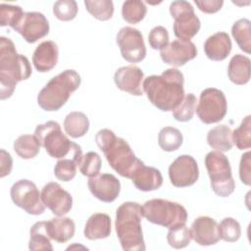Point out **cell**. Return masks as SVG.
Listing matches in <instances>:
<instances>
[{
  "mask_svg": "<svg viewBox=\"0 0 251 251\" xmlns=\"http://www.w3.org/2000/svg\"><path fill=\"white\" fill-rule=\"evenodd\" d=\"M184 76L177 69H168L161 75L144 78L142 89L148 100L163 112L173 111L184 97Z\"/></svg>",
  "mask_w": 251,
  "mask_h": 251,
  "instance_id": "1",
  "label": "cell"
},
{
  "mask_svg": "<svg viewBox=\"0 0 251 251\" xmlns=\"http://www.w3.org/2000/svg\"><path fill=\"white\" fill-rule=\"evenodd\" d=\"M31 75L28 59L19 54L14 42L5 36L0 37V99L10 98L18 82Z\"/></svg>",
  "mask_w": 251,
  "mask_h": 251,
  "instance_id": "2",
  "label": "cell"
},
{
  "mask_svg": "<svg viewBox=\"0 0 251 251\" xmlns=\"http://www.w3.org/2000/svg\"><path fill=\"white\" fill-rule=\"evenodd\" d=\"M95 142L104 153L110 167L121 176L131 178L136 169L143 163L132 152L129 144L108 128L100 129Z\"/></svg>",
  "mask_w": 251,
  "mask_h": 251,
  "instance_id": "3",
  "label": "cell"
},
{
  "mask_svg": "<svg viewBox=\"0 0 251 251\" xmlns=\"http://www.w3.org/2000/svg\"><path fill=\"white\" fill-rule=\"evenodd\" d=\"M142 206L136 202H125L116 212L115 228L121 246L126 251H144L141 220Z\"/></svg>",
  "mask_w": 251,
  "mask_h": 251,
  "instance_id": "4",
  "label": "cell"
},
{
  "mask_svg": "<svg viewBox=\"0 0 251 251\" xmlns=\"http://www.w3.org/2000/svg\"><path fill=\"white\" fill-rule=\"evenodd\" d=\"M80 75L75 70H66L52 77L37 95V104L47 112L60 110L79 87Z\"/></svg>",
  "mask_w": 251,
  "mask_h": 251,
  "instance_id": "5",
  "label": "cell"
},
{
  "mask_svg": "<svg viewBox=\"0 0 251 251\" xmlns=\"http://www.w3.org/2000/svg\"><path fill=\"white\" fill-rule=\"evenodd\" d=\"M34 135L46 152L55 159L72 158L79 166L82 160L81 147L71 141L62 131L61 126L55 121H48L35 127Z\"/></svg>",
  "mask_w": 251,
  "mask_h": 251,
  "instance_id": "6",
  "label": "cell"
},
{
  "mask_svg": "<svg viewBox=\"0 0 251 251\" xmlns=\"http://www.w3.org/2000/svg\"><path fill=\"white\" fill-rule=\"evenodd\" d=\"M142 214L148 222L169 229L184 225L188 217L186 209L179 203L159 198L146 201Z\"/></svg>",
  "mask_w": 251,
  "mask_h": 251,
  "instance_id": "7",
  "label": "cell"
},
{
  "mask_svg": "<svg viewBox=\"0 0 251 251\" xmlns=\"http://www.w3.org/2000/svg\"><path fill=\"white\" fill-rule=\"evenodd\" d=\"M204 162L213 191L220 197L229 196L234 191L235 183L227 157L215 150L206 155Z\"/></svg>",
  "mask_w": 251,
  "mask_h": 251,
  "instance_id": "8",
  "label": "cell"
},
{
  "mask_svg": "<svg viewBox=\"0 0 251 251\" xmlns=\"http://www.w3.org/2000/svg\"><path fill=\"white\" fill-rule=\"evenodd\" d=\"M170 14L175 20L174 34L179 40L190 41L198 33L201 23L189 2L183 0L173 1L170 5Z\"/></svg>",
  "mask_w": 251,
  "mask_h": 251,
  "instance_id": "9",
  "label": "cell"
},
{
  "mask_svg": "<svg viewBox=\"0 0 251 251\" xmlns=\"http://www.w3.org/2000/svg\"><path fill=\"white\" fill-rule=\"evenodd\" d=\"M195 111L199 120L206 125L221 122L227 111V102L224 92L214 87L204 89Z\"/></svg>",
  "mask_w": 251,
  "mask_h": 251,
  "instance_id": "10",
  "label": "cell"
},
{
  "mask_svg": "<svg viewBox=\"0 0 251 251\" xmlns=\"http://www.w3.org/2000/svg\"><path fill=\"white\" fill-rule=\"evenodd\" d=\"M10 195L14 204L29 215H41L45 210L41 193L31 180L20 179L16 181L10 189Z\"/></svg>",
  "mask_w": 251,
  "mask_h": 251,
  "instance_id": "11",
  "label": "cell"
},
{
  "mask_svg": "<svg viewBox=\"0 0 251 251\" xmlns=\"http://www.w3.org/2000/svg\"><path fill=\"white\" fill-rule=\"evenodd\" d=\"M122 57L129 63H138L146 56V47L141 32L132 26L122 27L116 37Z\"/></svg>",
  "mask_w": 251,
  "mask_h": 251,
  "instance_id": "12",
  "label": "cell"
},
{
  "mask_svg": "<svg viewBox=\"0 0 251 251\" xmlns=\"http://www.w3.org/2000/svg\"><path fill=\"white\" fill-rule=\"evenodd\" d=\"M169 177L176 187H187L194 184L199 177L196 160L190 155L178 156L169 167Z\"/></svg>",
  "mask_w": 251,
  "mask_h": 251,
  "instance_id": "13",
  "label": "cell"
},
{
  "mask_svg": "<svg viewBox=\"0 0 251 251\" xmlns=\"http://www.w3.org/2000/svg\"><path fill=\"white\" fill-rule=\"evenodd\" d=\"M49 23L39 12H25L19 24L13 28L28 43H34L49 33Z\"/></svg>",
  "mask_w": 251,
  "mask_h": 251,
  "instance_id": "14",
  "label": "cell"
},
{
  "mask_svg": "<svg viewBox=\"0 0 251 251\" xmlns=\"http://www.w3.org/2000/svg\"><path fill=\"white\" fill-rule=\"evenodd\" d=\"M42 201L55 216L62 217L68 214L73 207V197L59 183L48 182L41 190Z\"/></svg>",
  "mask_w": 251,
  "mask_h": 251,
  "instance_id": "15",
  "label": "cell"
},
{
  "mask_svg": "<svg viewBox=\"0 0 251 251\" xmlns=\"http://www.w3.org/2000/svg\"><path fill=\"white\" fill-rule=\"evenodd\" d=\"M87 185L91 194L105 203L115 201L121 192V182L112 174H98L89 177Z\"/></svg>",
  "mask_w": 251,
  "mask_h": 251,
  "instance_id": "16",
  "label": "cell"
},
{
  "mask_svg": "<svg viewBox=\"0 0 251 251\" xmlns=\"http://www.w3.org/2000/svg\"><path fill=\"white\" fill-rule=\"evenodd\" d=\"M197 56V48L192 41L174 40L160 51L162 61L174 67H181Z\"/></svg>",
  "mask_w": 251,
  "mask_h": 251,
  "instance_id": "17",
  "label": "cell"
},
{
  "mask_svg": "<svg viewBox=\"0 0 251 251\" xmlns=\"http://www.w3.org/2000/svg\"><path fill=\"white\" fill-rule=\"evenodd\" d=\"M144 74L142 70L134 65L119 68L114 75V81L117 87L134 96L143 94L142 80Z\"/></svg>",
  "mask_w": 251,
  "mask_h": 251,
  "instance_id": "18",
  "label": "cell"
},
{
  "mask_svg": "<svg viewBox=\"0 0 251 251\" xmlns=\"http://www.w3.org/2000/svg\"><path fill=\"white\" fill-rule=\"evenodd\" d=\"M191 237L201 246H210L221 239L218 223L207 216L196 218L191 225Z\"/></svg>",
  "mask_w": 251,
  "mask_h": 251,
  "instance_id": "19",
  "label": "cell"
},
{
  "mask_svg": "<svg viewBox=\"0 0 251 251\" xmlns=\"http://www.w3.org/2000/svg\"><path fill=\"white\" fill-rule=\"evenodd\" d=\"M58 56V45L52 40H46L41 42L35 48L32 55V63L36 71L39 73H46L56 66Z\"/></svg>",
  "mask_w": 251,
  "mask_h": 251,
  "instance_id": "20",
  "label": "cell"
},
{
  "mask_svg": "<svg viewBox=\"0 0 251 251\" xmlns=\"http://www.w3.org/2000/svg\"><path fill=\"white\" fill-rule=\"evenodd\" d=\"M130 179L138 190L144 192L156 190L163 184L161 172L154 167L145 166L144 163L136 169Z\"/></svg>",
  "mask_w": 251,
  "mask_h": 251,
  "instance_id": "21",
  "label": "cell"
},
{
  "mask_svg": "<svg viewBox=\"0 0 251 251\" xmlns=\"http://www.w3.org/2000/svg\"><path fill=\"white\" fill-rule=\"evenodd\" d=\"M232 43L226 32L219 31L209 36L204 43V52L212 61H223L230 53Z\"/></svg>",
  "mask_w": 251,
  "mask_h": 251,
  "instance_id": "22",
  "label": "cell"
},
{
  "mask_svg": "<svg viewBox=\"0 0 251 251\" xmlns=\"http://www.w3.org/2000/svg\"><path fill=\"white\" fill-rule=\"evenodd\" d=\"M111 233V218L104 213L91 215L84 226L83 234L89 240L104 239Z\"/></svg>",
  "mask_w": 251,
  "mask_h": 251,
  "instance_id": "23",
  "label": "cell"
},
{
  "mask_svg": "<svg viewBox=\"0 0 251 251\" xmlns=\"http://www.w3.org/2000/svg\"><path fill=\"white\" fill-rule=\"evenodd\" d=\"M47 230L51 239L58 243H65L75 235V226L71 218L62 216L48 221Z\"/></svg>",
  "mask_w": 251,
  "mask_h": 251,
  "instance_id": "24",
  "label": "cell"
},
{
  "mask_svg": "<svg viewBox=\"0 0 251 251\" xmlns=\"http://www.w3.org/2000/svg\"><path fill=\"white\" fill-rule=\"evenodd\" d=\"M250 59L241 54L232 56L227 66L229 80L234 84L243 85L250 80Z\"/></svg>",
  "mask_w": 251,
  "mask_h": 251,
  "instance_id": "25",
  "label": "cell"
},
{
  "mask_svg": "<svg viewBox=\"0 0 251 251\" xmlns=\"http://www.w3.org/2000/svg\"><path fill=\"white\" fill-rule=\"evenodd\" d=\"M231 129L226 125H219L211 128L207 133V143L213 149L220 152L229 151L232 146Z\"/></svg>",
  "mask_w": 251,
  "mask_h": 251,
  "instance_id": "26",
  "label": "cell"
},
{
  "mask_svg": "<svg viewBox=\"0 0 251 251\" xmlns=\"http://www.w3.org/2000/svg\"><path fill=\"white\" fill-rule=\"evenodd\" d=\"M64 129L73 138L81 137L89 129V120L82 112H71L65 118Z\"/></svg>",
  "mask_w": 251,
  "mask_h": 251,
  "instance_id": "27",
  "label": "cell"
},
{
  "mask_svg": "<svg viewBox=\"0 0 251 251\" xmlns=\"http://www.w3.org/2000/svg\"><path fill=\"white\" fill-rule=\"evenodd\" d=\"M47 230V222H36L29 230V250H53Z\"/></svg>",
  "mask_w": 251,
  "mask_h": 251,
  "instance_id": "28",
  "label": "cell"
},
{
  "mask_svg": "<svg viewBox=\"0 0 251 251\" xmlns=\"http://www.w3.org/2000/svg\"><path fill=\"white\" fill-rule=\"evenodd\" d=\"M40 143L35 135L23 134L14 141V150L22 159L28 160L36 157L40 150Z\"/></svg>",
  "mask_w": 251,
  "mask_h": 251,
  "instance_id": "29",
  "label": "cell"
},
{
  "mask_svg": "<svg viewBox=\"0 0 251 251\" xmlns=\"http://www.w3.org/2000/svg\"><path fill=\"white\" fill-rule=\"evenodd\" d=\"M231 34L238 47L245 53L251 52V22L239 19L231 26Z\"/></svg>",
  "mask_w": 251,
  "mask_h": 251,
  "instance_id": "30",
  "label": "cell"
},
{
  "mask_svg": "<svg viewBox=\"0 0 251 251\" xmlns=\"http://www.w3.org/2000/svg\"><path fill=\"white\" fill-rule=\"evenodd\" d=\"M183 141V136L180 130L173 126L163 127L158 134V144L160 148L166 152L177 150Z\"/></svg>",
  "mask_w": 251,
  "mask_h": 251,
  "instance_id": "31",
  "label": "cell"
},
{
  "mask_svg": "<svg viewBox=\"0 0 251 251\" xmlns=\"http://www.w3.org/2000/svg\"><path fill=\"white\" fill-rule=\"evenodd\" d=\"M147 8L144 2L139 0L125 1L122 7L123 19L128 24H138L146 16Z\"/></svg>",
  "mask_w": 251,
  "mask_h": 251,
  "instance_id": "32",
  "label": "cell"
},
{
  "mask_svg": "<svg viewBox=\"0 0 251 251\" xmlns=\"http://www.w3.org/2000/svg\"><path fill=\"white\" fill-rule=\"evenodd\" d=\"M84 5L88 13L99 21H108L113 17L114 4L111 0H85Z\"/></svg>",
  "mask_w": 251,
  "mask_h": 251,
  "instance_id": "33",
  "label": "cell"
},
{
  "mask_svg": "<svg viewBox=\"0 0 251 251\" xmlns=\"http://www.w3.org/2000/svg\"><path fill=\"white\" fill-rule=\"evenodd\" d=\"M197 106V98L193 93L185 94L181 102L176 107L173 112V117L178 122L190 121L195 113Z\"/></svg>",
  "mask_w": 251,
  "mask_h": 251,
  "instance_id": "34",
  "label": "cell"
},
{
  "mask_svg": "<svg viewBox=\"0 0 251 251\" xmlns=\"http://www.w3.org/2000/svg\"><path fill=\"white\" fill-rule=\"evenodd\" d=\"M232 142L239 150L249 149L251 147V116L247 115L240 126L232 133Z\"/></svg>",
  "mask_w": 251,
  "mask_h": 251,
  "instance_id": "35",
  "label": "cell"
},
{
  "mask_svg": "<svg viewBox=\"0 0 251 251\" xmlns=\"http://www.w3.org/2000/svg\"><path fill=\"white\" fill-rule=\"evenodd\" d=\"M191 239V231L185 224L170 228L167 234V241L169 245L175 249L186 247L189 245Z\"/></svg>",
  "mask_w": 251,
  "mask_h": 251,
  "instance_id": "36",
  "label": "cell"
},
{
  "mask_svg": "<svg viewBox=\"0 0 251 251\" xmlns=\"http://www.w3.org/2000/svg\"><path fill=\"white\" fill-rule=\"evenodd\" d=\"M25 12L23 11L21 6L2 3L0 5V25H9L14 28L19 24Z\"/></svg>",
  "mask_w": 251,
  "mask_h": 251,
  "instance_id": "37",
  "label": "cell"
},
{
  "mask_svg": "<svg viewBox=\"0 0 251 251\" xmlns=\"http://www.w3.org/2000/svg\"><path fill=\"white\" fill-rule=\"evenodd\" d=\"M221 239L226 242H235L240 238V224L233 218H225L219 225Z\"/></svg>",
  "mask_w": 251,
  "mask_h": 251,
  "instance_id": "38",
  "label": "cell"
},
{
  "mask_svg": "<svg viewBox=\"0 0 251 251\" xmlns=\"http://www.w3.org/2000/svg\"><path fill=\"white\" fill-rule=\"evenodd\" d=\"M78 8L75 0H60L53 5L54 16L63 22H69L76 17Z\"/></svg>",
  "mask_w": 251,
  "mask_h": 251,
  "instance_id": "39",
  "label": "cell"
},
{
  "mask_svg": "<svg viewBox=\"0 0 251 251\" xmlns=\"http://www.w3.org/2000/svg\"><path fill=\"white\" fill-rule=\"evenodd\" d=\"M102 165V161L100 156L93 151L87 152L85 155H83L82 160L79 164V171L80 173L87 176V177H93L97 176L100 172Z\"/></svg>",
  "mask_w": 251,
  "mask_h": 251,
  "instance_id": "40",
  "label": "cell"
},
{
  "mask_svg": "<svg viewBox=\"0 0 251 251\" xmlns=\"http://www.w3.org/2000/svg\"><path fill=\"white\" fill-rule=\"evenodd\" d=\"M77 167V163L72 158L59 159L54 168V175L61 181H70L75 176Z\"/></svg>",
  "mask_w": 251,
  "mask_h": 251,
  "instance_id": "41",
  "label": "cell"
},
{
  "mask_svg": "<svg viewBox=\"0 0 251 251\" xmlns=\"http://www.w3.org/2000/svg\"><path fill=\"white\" fill-rule=\"evenodd\" d=\"M148 42L152 49L162 50L169 44L168 29L162 25L153 27L148 34Z\"/></svg>",
  "mask_w": 251,
  "mask_h": 251,
  "instance_id": "42",
  "label": "cell"
},
{
  "mask_svg": "<svg viewBox=\"0 0 251 251\" xmlns=\"http://www.w3.org/2000/svg\"><path fill=\"white\" fill-rule=\"evenodd\" d=\"M251 153L250 151H247L241 156L240 163H239V177L242 183L245 185L251 184Z\"/></svg>",
  "mask_w": 251,
  "mask_h": 251,
  "instance_id": "43",
  "label": "cell"
},
{
  "mask_svg": "<svg viewBox=\"0 0 251 251\" xmlns=\"http://www.w3.org/2000/svg\"><path fill=\"white\" fill-rule=\"evenodd\" d=\"M194 3L198 9L206 14H214L220 11L224 5L223 0H195Z\"/></svg>",
  "mask_w": 251,
  "mask_h": 251,
  "instance_id": "44",
  "label": "cell"
},
{
  "mask_svg": "<svg viewBox=\"0 0 251 251\" xmlns=\"http://www.w3.org/2000/svg\"><path fill=\"white\" fill-rule=\"evenodd\" d=\"M0 176L4 177L6 176H8L11 171H12V167H13V159L11 157V155L6 152L4 149H1L0 151Z\"/></svg>",
  "mask_w": 251,
  "mask_h": 251,
  "instance_id": "45",
  "label": "cell"
}]
</instances>
